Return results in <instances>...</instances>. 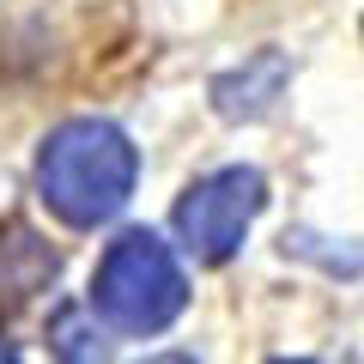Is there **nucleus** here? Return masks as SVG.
I'll return each instance as SVG.
<instances>
[{
  "instance_id": "1",
  "label": "nucleus",
  "mask_w": 364,
  "mask_h": 364,
  "mask_svg": "<svg viewBox=\"0 0 364 364\" xmlns=\"http://www.w3.org/2000/svg\"><path fill=\"white\" fill-rule=\"evenodd\" d=\"M134 182H140V152L104 116H73L61 128H49V140L37 152V195L73 231L109 225L134 200Z\"/></svg>"
},
{
  "instance_id": "8",
  "label": "nucleus",
  "mask_w": 364,
  "mask_h": 364,
  "mask_svg": "<svg viewBox=\"0 0 364 364\" xmlns=\"http://www.w3.org/2000/svg\"><path fill=\"white\" fill-rule=\"evenodd\" d=\"M273 364H310V358H273Z\"/></svg>"
},
{
  "instance_id": "2",
  "label": "nucleus",
  "mask_w": 364,
  "mask_h": 364,
  "mask_svg": "<svg viewBox=\"0 0 364 364\" xmlns=\"http://www.w3.org/2000/svg\"><path fill=\"white\" fill-rule=\"evenodd\" d=\"M182 304H188V279L158 231H122L91 273V316L116 334H164Z\"/></svg>"
},
{
  "instance_id": "4",
  "label": "nucleus",
  "mask_w": 364,
  "mask_h": 364,
  "mask_svg": "<svg viewBox=\"0 0 364 364\" xmlns=\"http://www.w3.org/2000/svg\"><path fill=\"white\" fill-rule=\"evenodd\" d=\"M291 85V55L286 49H255L243 67L213 79V109L225 122H267Z\"/></svg>"
},
{
  "instance_id": "5",
  "label": "nucleus",
  "mask_w": 364,
  "mask_h": 364,
  "mask_svg": "<svg viewBox=\"0 0 364 364\" xmlns=\"http://www.w3.org/2000/svg\"><path fill=\"white\" fill-rule=\"evenodd\" d=\"M49 358L55 364H109V346L85 304H61L49 316Z\"/></svg>"
},
{
  "instance_id": "6",
  "label": "nucleus",
  "mask_w": 364,
  "mask_h": 364,
  "mask_svg": "<svg viewBox=\"0 0 364 364\" xmlns=\"http://www.w3.org/2000/svg\"><path fill=\"white\" fill-rule=\"evenodd\" d=\"M146 364H195L188 352H158V358H146Z\"/></svg>"
},
{
  "instance_id": "7",
  "label": "nucleus",
  "mask_w": 364,
  "mask_h": 364,
  "mask_svg": "<svg viewBox=\"0 0 364 364\" xmlns=\"http://www.w3.org/2000/svg\"><path fill=\"white\" fill-rule=\"evenodd\" d=\"M0 364H18V352H13V340H0Z\"/></svg>"
},
{
  "instance_id": "3",
  "label": "nucleus",
  "mask_w": 364,
  "mask_h": 364,
  "mask_svg": "<svg viewBox=\"0 0 364 364\" xmlns=\"http://www.w3.org/2000/svg\"><path fill=\"white\" fill-rule=\"evenodd\" d=\"M261 207H267V176L255 164H225V170H213V176L182 188L170 225H176L182 255H195L200 267H219V261H231L243 249Z\"/></svg>"
}]
</instances>
